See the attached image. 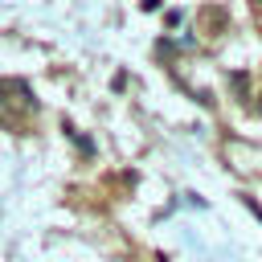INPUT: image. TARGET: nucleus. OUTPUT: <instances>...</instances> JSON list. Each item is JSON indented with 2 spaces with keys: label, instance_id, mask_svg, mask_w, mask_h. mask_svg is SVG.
I'll return each mask as SVG.
<instances>
[]
</instances>
